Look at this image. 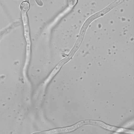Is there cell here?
<instances>
[{
  "mask_svg": "<svg viewBox=\"0 0 134 134\" xmlns=\"http://www.w3.org/2000/svg\"><path fill=\"white\" fill-rule=\"evenodd\" d=\"M20 8L23 13H26L30 8V5L28 2H23L21 4Z\"/></svg>",
  "mask_w": 134,
  "mask_h": 134,
  "instance_id": "6da1fadb",
  "label": "cell"
},
{
  "mask_svg": "<svg viewBox=\"0 0 134 134\" xmlns=\"http://www.w3.org/2000/svg\"><path fill=\"white\" fill-rule=\"evenodd\" d=\"M38 4L40 6L43 5V3L41 0H35Z\"/></svg>",
  "mask_w": 134,
  "mask_h": 134,
  "instance_id": "3957f363",
  "label": "cell"
},
{
  "mask_svg": "<svg viewBox=\"0 0 134 134\" xmlns=\"http://www.w3.org/2000/svg\"><path fill=\"white\" fill-rule=\"evenodd\" d=\"M77 0H67L68 4L70 7H74L77 2Z\"/></svg>",
  "mask_w": 134,
  "mask_h": 134,
  "instance_id": "7a4b0ae2",
  "label": "cell"
}]
</instances>
